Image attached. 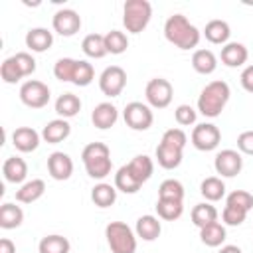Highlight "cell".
<instances>
[{
    "mask_svg": "<svg viewBox=\"0 0 253 253\" xmlns=\"http://www.w3.org/2000/svg\"><path fill=\"white\" fill-rule=\"evenodd\" d=\"M164 36L170 43H174L180 49H194L200 43V30L190 24V20L184 14H172L164 24Z\"/></svg>",
    "mask_w": 253,
    "mask_h": 253,
    "instance_id": "obj_1",
    "label": "cell"
},
{
    "mask_svg": "<svg viewBox=\"0 0 253 253\" xmlns=\"http://www.w3.org/2000/svg\"><path fill=\"white\" fill-rule=\"evenodd\" d=\"M229 95H231V91L225 81H221V79L211 81L202 89V93L198 97V111L210 119L219 117L229 101Z\"/></svg>",
    "mask_w": 253,
    "mask_h": 253,
    "instance_id": "obj_2",
    "label": "cell"
},
{
    "mask_svg": "<svg viewBox=\"0 0 253 253\" xmlns=\"http://www.w3.org/2000/svg\"><path fill=\"white\" fill-rule=\"evenodd\" d=\"M85 170L91 178L103 180L111 174L113 162H111V150L105 142H89L81 152Z\"/></svg>",
    "mask_w": 253,
    "mask_h": 253,
    "instance_id": "obj_3",
    "label": "cell"
},
{
    "mask_svg": "<svg viewBox=\"0 0 253 253\" xmlns=\"http://www.w3.org/2000/svg\"><path fill=\"white\" fill-rule=\"evenodd\" d=\"M152 18V6L148 0H126L123 6V24L126 32L140 34Z\"/></svg>",
    "mask_w": 253,
    "mask_h": 253,
    "instance_id": "obj_4",
    "label": "cell"
},
{
    "mask_svg": "<svg viewBox=\"0 0 253 253\" xmlns=\"http://www.w3.org/2000/svg\"><path fill=\"white\" fill-rule=\"evenodd\" d=\"M105 237L113 253H134L136 235L125 221H111L105 227Z\"/></svg>",
    "mask_w": 253,
    "mask_h": 253,
    "instance_id": "obj_5",
    "label": "cell"
},
{
    "mask_svg": "<svg viewBox=\"0 0 253 253\" xmlns=\"http://www.w3.org/2000/svg\"><path fill=\"white\" fill-rule=\"evenodd\" d=\"M144 95H146V101H148L150 107H154V109H166L172 103L174 89H172V83L168 79L154 77V79H150L146 83Z\"/></svg>",
    "mask_w": 253,
    "mask_h": 253,
    "instance_id": "obj_6",
    "label": "cell"
},
{
    "mask_svg": "<svg viewBox=\"0 0 253 253\" xmlns=\"http://www.w3.org/2000/svg\"><path fill=\"white\" fill-rule=\"evenodd\" d=\"M49 87L38 79H30L20 87V101L30 109H42L49 103Z\"/></svg>",
    "mask_w": 253,
    "mask_h": 253,
    "instance_id": "obj_7",
    "label": "cell"
},
{
    "mask_svg": "<svg viewBox=\"0 0 253 253\" xmlns=\"http://www.w3.org/2000/svg\"><path fill=\"white\" fill-rule=\"evenodd\" d=\"M126 85V71L121 65H111L99 75V89L107 97H119Z\"/></svg>",
    "mask_w": 253,
    "mask_h": 253,
    "instance_id": "obj_8",
    "label": "cell"
},
{
    "mask_svg": "<svg viewBox=\"0 0 253 253\" xmlns=\"http://www.w3.org/2000/svg\"><path fill=\"white\" fill-rule=\"evenodd\" d=\"M123 117H125L126 126H130L132 130H146V128H150V125L154 121V115H152L150 107L144 105V103H140V101L128 103L125 107Z\"/></svg>",
    "mask_w": 253,
    "mask_h": 253,
    "instance_id": "obj_9",
    "label": "cell"
},
{
    "mask_svg": "<svg viewBox=\"0 0 253 253\" xmlns=\"http://www.w3.org/2000/svg\"><path fill=\"white\" fill-rule=\"evenodd\" d=\"M219 140H221V132H219V128H217L213 123L196 125L194 130H192V144H194L198 150L210 152V150L217 148Z\"/></svg>",
    "mask_w": 253,
    "mask_h": 253,
    "instance_id": "obj_10",
    "label": "cell"
},
{
    "mask_svg": "<svg viewBox=\"0 0 253 253\" xmlns=\"http://www.w3.org/2000/svg\"><path fill=\"white\" fill-rule=\"evenodd\" d=\"M51 26L59 36L69 38V36H75L81 30V16L71 8H63V10H57L53 14Z\"/></svg>",
    "mask_w": 253,
    "mask_h": 253,
    "instance_id": "obj_11",
    "label": "cell"
},
{
    "mask_svg": "<svg viewBox=\"0 0 253 253\" xmlns=\"http://www.w3.org/2000/svg\"><path fill=\"white\" fill-rule=\"evenodd\" d=\"M213 166H215V172L221 174L223 178H233L241 172L243 168V158L237 150H231V148H225L221 152L215 154V160H213Z\"/></svg>",
    "mask_w": 253,
    "mask_h": 253,
    "instance_id": "obj_12",
    "label": "cell"
},
{
    "mask_svg": "<svg viewBox=\"0 0 253 253\" xmlns=\"http://www.w3.org/2000/svg\"><path fill=\"white\" fill-rule=\"evenodd\" d=\"M47 172L53 180H67L73 174V160L65 152H51L47 156Z\"/></svg>",
    "mask_w": 253,
    "mask_h": 253,
    "instance_id": "obj_13",
    "label": "cell"
},
{
    "mask_svg": "<svg viewBox=\"0 0 253 253\" xmlns=\"http://www.w3.org/2000/svg\"><path fill=\"white\" fill-rule=\"evenodd\" d=\"M117 119H119V111H117V107H115L113 103H109V101L99 103V105L93 109V113H91L93 125H95L97 128H101V130L111 128V126L117 123Z\"/></svg>",
    "mask_w": 253,
    "mask_h": 253,
    "instance_id": "obj_14",
    "label": "cell"
},
{
    "mask_svg": "<svg viewBox=\"0 0 253 253\" xmlns=\"http://www.w3.org/2000/svg\"><path fill=\"white\" fill-rule=\"evenodd\" d=\"M221 63L227 65V67H239L247 61L249 57V51L243 43L239 42H227L223 47H221Z\"/></svg>",
    "mask_w": 253,
    "mask_h": 253,
    "instance_id": "obj_15",
    "label": "cell"
},
{
    "mask_svg": "<svg viewBox=\"0 0 253 253\" xmlns=\"http://www.w3.org/2000/svg\"><path fill=\"white\" fill-rule=\"evenodd\" d=\"M12 144L20 152H32L40 144V134L32 126H18L12 132Z\"/></svg>",
    "mask_w": 253,
    "mask_h": 253,
    "instance_id": "obj_16",
    "label": "cell"
},
{
    "mask_svg": "<svg viewBox=\"0 0 253 253\" xmlns=\"http://www.w3.org/2000/svg\"><path fill=\"white\" fill-rule=\"evenodd\" d=\"M69 132H71V126H69V123H67L65 119H53V121H49V123L43 126L42 138H43L47 144H57V142L65 140V138L69 136Z\"/></svg>",
    "mask_w": 253,
    "mask_h": 253,
    "instance_id": "obj_17",
    "label": "cell"
},
{
    "mask_svg": "<svg viewBox=\"0 0 253 253\" xmlns=\"http://www.w3.org/2000/svg\"><path fill=\"white\" fill-rule=\"evenodd\" d=\"M2 174H4V178H6L8 182L20 184V182H24L26 176H28V164H26V160L20 158V156H10V158H6L4 164H2Z\"/></svg>",
    "mask_w": 253,
    "mask_h": 253,
    "instance_id": "obj_18",
    "label": "cell"
},
{
    "mask_svg": "<svg viewBox=\"0 0 253 253\" xmlns=\"http://www.w3.org/2000/svg\"><path fill=\"white\" fill-rule=\"evenodd\" d=\"M53 43V34L47 30V28H32L28 34H26V45L32 49V51H45L49 49Z\"/></svg>",
    "mask_w": 253,
    "mask_h": 253,
    "instance_id": "obj_19",
    "label": "cell"
},
{
    "mask_svg": "<svg viewBox=\"0 0 253 253\" xmlns=\"http://www.w3.org/2000/svg\"><path fill=\"white\" fill-rule=\"evenodd\" d=\"M134 229H136V237H140L144 241H154V239H158L162 225H160L158 217H154V215H140L136 219Z\"/></svg>",
    "mask_w": 253,
    "mask_h": 253,
    "instance_id": "obj_20",
    "label": "cell"
},
{
    "mask_svg": "<svg viewBox=\"0 0 253 253\" xmlns=\"http://www.w3.org/2000/svg\"><path fill=\"white\" fill-rule=\"evenodd\" d=\"M182 152H184V150L160 142V144L156 146V160H158V164H160L162 168L174 170V168H178L180 162H182Z\"/></svg>",
    "mask_w": 253,
    "mask_h": 253,
    "instance_id": "obj_21",
    "label": "cell"
},
{
    "mask_svg": "<svg viewBox=\"0 0 253 253\" xmlns=\"http://www.w3.org/2000/svg\"><path fill=\"white\" fill-rule=\"evenodd\" d=\"M192 67L202 75H210L217 67V57L211 49H196L192 55Z\"/></svg>",
    "mask_w": 253,
    "mask_h": 253,
    "instance_id": "obj_22",
    "label": "cell"
},
{
    "mask_svg": "<svg viewBox=\"0 0 253 253\" xmlns=\"http://www.w3.org/2000/svg\"><path fill=\"white\" fill-rule=\"evenodd\" d=\"M45 192V182L40 180V178H34L26 184H22L20 190H16V200L22 202V204H32L36 200H40Z\"/></svg>",
    "mask_w": 253,
    "mask_h": 253,
    "instance_id": "obj_23",
    "label": "cell"
},
{
    "mask_svg": "<svg viewBox=\"0 0 253 253\" xmlns=\"http://www.w3.org/2000/svg\"><path fill=\"white\" fill-rule=\"evenodd\" d=\"M204 36L211 43H227V40L231 36V30H229V24L227 22H223V20H211V22L206 24Z\"/></svg>",
    "mask_w": 253,
    "mask_h": 253,
    "instance_id": "obj_24",
    "label": "cell"
},
{
    "mask_svg": "<svg viewBox=\"0 0 253 253\" xmlns=\"http://www.w3.org/2000/svg\"><path fill=\"white\" fill-rule=\"evenodd\" d=\"M81 111V99L73 93H63L55 101V113L61 119H71Z\"/></svg>",
    "mask_w": 253,
    "mask_h": 253,
    "instance_id": "obj_25",
    "label": "cell"
},
{
    "mask_svg": "<svg viewBox=\"0 0 253 253\" xmlns=\"http://www.w3.org/2000/svg\"><path fill=\"white\" fill-rule=\"evenodd\" d=\"M24 221V211L20 206L6 202L0 208V227L2 229H14Z\"/></svg>",
    "mask_w": 253,
    "mask_h": 253,
    "instance_id": "obj_26",
    "label": "cell"
},
{
    "mask_svg": "<svg viewBox=\"0 0 253 253\" xmlns=\"http://www.w3.org/2000/svg\"><path fill=\"white\" fill-rule=\"evenodd\" d=\"M140 186L142 184L134 178V174L130 172V168L126 164L117 170V174H115V188L117 190H121L125 194H136L140 190Z\"/></svg>",
    "mask_w": 253,
    "mask_h": 253,
    "instance_id": "obj_27",
    "label": "cell"
},
{
    "mask_svg": "<svg viewBox=\"0 0 253 253\" xmlns=\"http://www.w3.org/2000/svg\"><path fill=\"white\" fill-rule=\"evenodd\" d=\"M81 49L87 57H93V59H101L107 55V47H105V36L101 34H89L83 38L81 42Z\"/></svg>",
    "mask_w": 253,
    "mask_h": 253,
    "instance_id": "obj_28",
    "label": "cell"
},
{
    "mask_svg": "<svg viewBox=\"0 0 253 253\" xmlns=\"http://www.w3.org/2000/svg\"><path fill=\"white\" fill-rule=\"evenodd\" d=\"M126 166L130 168V172L134 174V178H136L140 184H144V182L152 176V172H154V162H152V158H148L146 154L134 156Z\"/></svg>",
    "mask_w": 253,
    "mask_h": 253,
    "instance_id": "obj_29",
    "label": "cell"
},
{
    "mask_svg": "<svg viewBox=\"0 0 253 253\" xmlns=\"http://www.w3.org/2000/svg\"><path fill=\"white\" fill-rule=\"evenodd\" d=\"M217 221V210L211 206V204H196L194 210H192V223L196 227H206L210 223Z\"/></svg>",
    "mask_w": 253,
    "mask_h": 253,
    "instance_id": "obj_30",
    "label": "cell"
},
{
    "mask_svg": "<svg viewBox=\"0 0 253 253\" xmlns=\"http://www.w3.org/2000/svg\"><path fill=\"white\" fill-rule=\"evenodd\" d=\"M200 239L208 247H219L225 241V227L219 221H213L200 229Z\"/></svg>",
    "mask_w": 253,
    "mask_h": 253,
    "instance_id": "obj_31",
    "label": "cell"
},
{
    "mask_svg": "<svg viewBox=\"0 0 253 253\" xmlns=\"http://www.w3.org/2000/svg\"><path fill=\"white\" fill-rule=\"evenodd\" d=\"M200 192L208 202H217L225 196V184L217 176H210L200 184Z\"/></svg>",
    "mask_w": 253,
    "mask_h": 253,
    "instance_id": "obj_32",
    "label": "cell"
},
{
    "mask_svg": "<svg viewBox=\"0 0 253 253\" xmlns=\"http://www.w3.org/2000/svg\"><path fill=\"white\" fill-rule=\"evenodd\" d=\"M91 200L95 202V206L99 208H109L117 202V188L111 186V184H97L93 190H91Z\"/></svg>",
    "mask_w": 253,
    "mask_h": 253,
    "instance_id": "obj_33",
    "label": "cell"
},
{
    "mask_svg": "<svg viewBox=\"0 0 253 253\" xmlns=\"http://www.w3.org/2000/svg\"><path fill=\"white\" fill-rule=\"evenodd\" d=\"M69 247H71V245H69L67 237L53 233V235H45V237L40 241L38 251H40V253H69Z\"/></svg>",
    "mask_w": 253,
    "mask_h": 253,
    "instance_id": "obj_34",
    "label": "cell"
},
{
    "mask_svg": "<svg viewBox=\"0 0 253 253\" xmlns=\"http://www.w3.org/2000/svg\"><path fill=\"white\" fill-rule=\"evenodd\" d=\"M156 213L160 219L174 221L184 213V204L178 200H158L156 202Z\"/></svg>",
    "mask_w": 253,
    "mask_h": 253,
    "instance_id": "obj_35",
    "label": "cell"
},
{
    "mask_svg": "<svg viewBox=\"0 0 253 253\" xmlns=\"http://www.w3.org/2000/svg\"><path fill=\"white\" fill-rule=\"evenodd\" d=\"M105 47H107V53H113V55H119L123 51H126L128 47V38L125 32H119V30H111L105 34Z\"/></svg>",
    "mask_w": 253,
    "mask_h": 253,
    "instance_id": "obj_36",
    "label": "cell"
},
{
    "mask_svg": "<svg viewBox=\"0 0 253 253\" xmlns=\"http://www.w3.org/2000/svg\"><path fill=\"white\" fill-rule=\"evenodd\" d=\"M158 200H178V202H182L184 200V186L174 178L164 180L158 188Z\"/></svg>",
    "mask_w": 253,
    "mask_h": 253,
    "instance_id": "obj_37",
    "label": "cell"
},
{
    "mask_svg": "<svg viewBox=\"0 0 253 253\" xmlns=\"http://www.w3.org/2000/svg\"><path fill=\"white\" fill-rule=\"evenodd\" d=\"M95 79V69L89 61L85 59H77V65H75V73H73V81L77 87H87L91 81Z\"/></svg>",
    "mask_w": 253,
    "mask_h": 253,
    "instance_id": "obj_38",
    "label": "cell"
},
{
    "mask_svg": "<svg viewBox=\"0 0 253 253\" xmlns=\"http://www.w3.org/2000/svg\"><path fill=\"white\" fill-rule=\"evenodd\" d=\"M75 65H77V59H71V57H61V59H57L55 65H53V75H55V79H59V81H73Z\"/></svg>",
    "mask_w": 253,
    "mask_h": 253,
    "instance_id": "obj_39",
    "label": "cell"
},
{
    "mask_svg": "<svg viewBox=\"0 0 253 253\" xmlns=\"http://www.w3.org/2000/svg\"><path fill=\"white\" fill-rule=\"evenodd\" d=\"M225 206H233V208H239V210L249 211L253 208V196L249 192H245V190H233L225 198Z\"/></svg>",
    "mask_w": 253,
    "mask_h": 253,
    "instance_id": "obj_40",
    "label": "cell"
},
{
    "mask_svg": "<svg viewBox=\"0 0 253 253\" xmlns=\"http://www.w3.org/2000/svg\"><path fill=\"white\" fill-rule=\"evenodd\" d=\"M0 77H2L4 83H18L24 77L22 71H20V67L16 65L14 57H8V59L2 61V65H0Z\"/></svg>",
    "mask_w": 253,
    "mask_h": 253,
    "instance_id": "obj_41",
    "label": "cell"
},
{
    "mask_svg": "<svg viewBox=\"0 0 253 253\" xmlns=\"http://www.w3.org/2000/svg\"><path fill=\"white\" fill-rule=\"evenodd\" d=\"M160 142L184 150V146H186V142H188V136H186V132H184L182 128H168V130L162 134V140H160Z\"/></svg>",
    "mask_w": 253,
    "mask_h": 253,
    "instance_id": "obj_42",
    "label": "cell"
},
{
    "mask_svg": "<svg viewBox=\"0 0 253 253\" xmlns=\"http://www.w3.org/2000/svg\"><path fill=\"white\" fill-rule=\"evenodd\" d=\"M245 217H247V211L233 208V206H225L221 211V219L225 225H241L245 221Z\"/></svg>",
    "mask_w": 253,
    "mask_h": 253,
    "instance_id": "obj_43",
    "label": "cell"
},
{
    "mask_svg": "<svg viewBox=\"0 0 253 253\" xmlns=\"http://www.w3.org/2000/svg\"><path fill=\"white\" fill-rule=\"evenodd\" d=\"M12 57H14L16 65L20 67V71H22L24 77H28V75H32V73L36 71V59H34L28 51H18V53L12 55Z\"/></svg>",
    "mask_w": 253,
    "mask_h": 253,
    "instance_id": "obj_44",
    "label": "cell"
},
{
    "mask_svg": "<svg viewBox=\"0 0 253 253\" xmlns=\"http://www.w3.org/2000/svg\"><path fill=\"white\" fill-rule=\"evenodd\" d=\"M174 119L180 126H190L196 123V111L190 105H178L174 111Z\"/></svg>",
    "mask_w": 253,
    "mask_h": 253,
    "instance_id": "obj_45",
    "label": "cell"
},
{
    "mask_svg": "<svg viewBox=\"0 0 253 253\" xmlns=\"http://www.w3.org/2000/svg\"><path fill=\"white\" fill-rule=\"evenodd\" d=\"M237 148L243 154L253 156V130H245V132H241L237 136Z\"/></svg>",
    "mask_w": 253,
    "mask_h": 253,
    "instance_id": "obj_46",
    "label": "cell"
},
{
    "mask_svg": "<svg viewBox=\"0 0 253 253\" xmlns=\"http://www.w3.org/2000/svg\"><path fill=\"white\" fill-rule=\"evenodd\" d=\"M241 85L247 93H253V65H247L243 71H241Z\"/></svg>",
    "mask_w": 253,
    "mask_h": 253,
    "instance_id": "obj_47",
    "label": "cell"
},
{
    "mask_svg": "<svg viewBox=\"0 0 253 253\" xmlns=\"http://www.w3.org/2000/svg\"><path fill=\"white\" fill-rule=\"evenodd\" d=\"M0 253H16V245L8 237H4L0 239Z\"/></svg>",
    "mask_w": 253,
    "mask_h": 253,
    "instance_id": "obj_48",
    "label": "cell"
},
{
    "mask_svg": "<svg viewBox=\"0 0 253 253\" xmlns=\"http://www.w3.org/2000/svg\"><path fill=\"white\" fill-rule=\"evenodd\" d=\"M217 253H243V251H241L237 245H223Z\"/></svg>",
    "mask_w": 253,
    "mask_h": 253,
    "instance_id": "obj_49",
    "label": "cell"
}]
</instances>
